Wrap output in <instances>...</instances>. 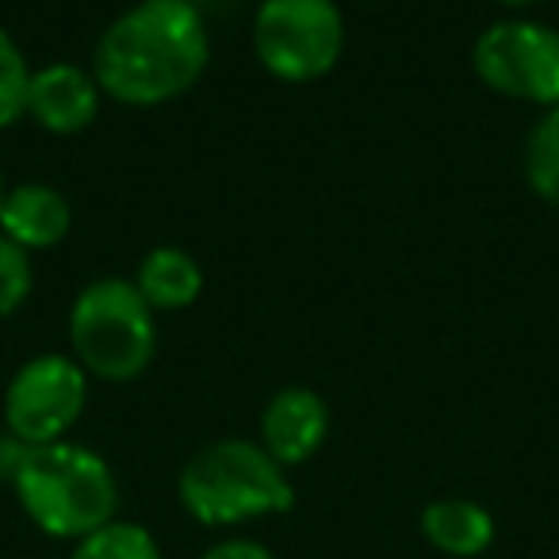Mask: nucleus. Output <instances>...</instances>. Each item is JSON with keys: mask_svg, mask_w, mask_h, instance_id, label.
<instances>
[{"mask_svg": "<svg viewBox=\"0 0 559 559\" xmlns=\"http://www.w3.org/2000/svg\"><path fill=\"white\" fill-rule=\"evenodd\" d=\"M180 506L200 525H241V521L288 513L296 506V487L288 467H280L261 441H211L180 467Z\"/></svg>", "mask_w": 559, "mask_h": 559, "instance_id": "obj_3", "label": "nucleus"}, {"mask_svg": "<svg viewBox=\"0 0 559 559\" xmlns=\"http://www.w3.org/2000/svg\"><path fill=\"white\" fill-rule=\"evenodd\" d=\"M4 195H9V188H4V177H0V207H4Z\"/></svg>", "mask_w": 559, "mask_h": 559, "instance_id": "obj_20", "label": "nucleus"}, {"mask_svg": "<svg viewBox=\"0 0 559 559\" xmlns=\"http://www.w3.org/2000/svg\"><path fill=\"white\" fill-rule=\"evenodd\" d=\"M506 9H528V4H540V0H498Z\"/></svg>", "mask_w": 559, "mask_h": 559, "instance_id": "obj_19", "label": "nucleus"}, {"mask_svg": "<svg viewBox=\"0 0 559 559\" xmlns=\"http://www.w3.org/2000/svg\"><path fill=\"white\" fill-rule=\"evenodd\" d=\"M35 288V269L32 253L24 246H16L12 238L0 234V319L16 314L27 304Z\"/></svg>", "mask_w": 559, "mask_h": 559, "instance_id": "obj_16", "label": "nucleus"}, {"mask_svg": "<svg viewBox=\"0 0 559 559\" xmlns=\"http://www.w3.org/2000/svg\"><path fill=\"white\" fill-rule=\"evenodd\" d=\"M73 559H162V551H157V540L146 525L111 518L108 525L81 536Z\"/></svg>", "mask_w": 559, "mask_h": 559, "instance_id": "obj_14", "label": "nucleus"}, {"mask_svg": "<svg viewBox=\"0 0 559 559\" xmlns=\"http://www.w3.org/2000/svg\"><path fill=\"white\" fill-rule=\"evenodd\" d=\"M27 449H32V444L20 441V437L9 433V429L0 433V483H12V479H16V472H20V464H24Z\"/></svg>", "mask_w": 559, "mask_h": 559, "instance_id": "obj_18", "label": "nucleus"}, {"mask_svg": "<svg viewBox=\"0 0 559 559\" xmlns=\"http://www.w3.org/2000/svg\"><path fill=\"white\" fill-rule=\"evenodd\" d=\"M203 559H276V556H272L264 544L234 536V540H218L215 548H207L203 551Z\"/></svg>", "mask_w": 559, "mask_h": 559, "instance_id": "obj_17", "label": "nucleus"}, {"mask_svg": "<svg viewBox=\"0 0 559 559\" xmlns=\"http://www.w3.org/2000/svg\"><path fill=\"white\" fill-rule=\"evenodd\" d=\"M330 406L311 388H280L261 411V449L280 467H299L322 449Z\"/></svg>", "mask_w": 559, "mask_h": 559, "instance_id": "obj_8", "label": "nucleus"}, {"mask_svg": "<svg viewBox=\"0 0 559 559\" xmlns=\"http://www.w3.org/2000/svg\"><path fill=\"white\" fill-rule=\"evenodd\" d=\"M32 66H27L20 43L0 27V127H12L27 116V85H32Z\"/></svg>", "mask_w": 559, "mask_h": 559, "instance_id": "obj_15", "label": "nucleus"}, {"mask_svg": "<svg viewBox=\"0 0 559 559\" xmlns=\"http://www.w3.org/2000/svg\"><path fill=\"white\" fill-rule=\"evenodd\" d=\"M472 70L490 93L559 108V27L536 20L490 24L472 47Z\"/></svg>", "mask_w": 559, "mask_h": 559, "instance_id": "obj_6", "label": "nucleus"}, {"mask_svg": "<svg viewBox=\"0 0 559 559\" xmlns=\"http://www.w3.org/2000/svg\"><path fill=\"white\" fill-rule=\"evenodd\" d=\"M73 360L104 383H131L157 357V314L131 280L100 276L70 307Z\"/></svg>", "mask_w": 559, "mask_h": 559, "instance_id": "obj_4", "label": "nucleus"}, {"mask_svg": "<svg viewBox=\"0 0 559 559\" xmlns=\"http://www.w3.org/2000/svg\"><path fill=\"white\" fill-rule=\"evenodd\" d=\"M134 288L150 304L154 314L188 311L203 296V269L188 249L180 246H157L134 269Z\"/></svg>", "mask_w": 559, "mask_h": 559, "instance_id": "obj_11", "label": "nucleus"}, {"mask_svg": "<svg viewBox=\"0 0 559 559\" xmlns=\"http://www.w3.org/2000/svg\"><path fill=\"white\" fill-rule=\"evenodd\" d=\"M211 62V32L192 0H134L93 50L100 93L127 108H162L192 93Z\"/></svg>", "mask_w": 559, "mask_h": 559, "instance_id": "obj_1", "label": "nucleus"}, {"mask_svg": "<svg viewBox=\"0 0 559 559\" xmlns=\"http://www.w3.org/2000/svg\"><path fill=\"white\" fill-rule=\"evenodd\" d=\"M345 16L337 0H261L253 55L276 81L307 85L342 62Z\"/></svg>", "mask_w": 559, "mask_h": 559, "instance_id": "obj_5", "label": "nucleus"}, {"mask_svg": "<svg viewBox=\"0 0 559 559\" xmlns=\"http://www.w3.org/2000/svg\"><path fill=\"white\" fill-rule=\"evenodd\" d=\"M100 85L93 70L73 62H50L32 73L27 85V116L50 134H81L100 116Z\"/></svg>", "mask_w": 559, "mask_h": 559, "instance_id": "obj_9", "label": "nucleus"}, {"mask_svg": "<svg viewBox=\"0 0 559 559\" xmlns=\"http://www.w3.org/2000/svg\"><path fill=\"white\" fill-rule=\"evenodd\" d=\"M525 180L548 207L559 211V108H548L528 131Z\"/></svg>", "mask_w": 559, "mask_h": 559, "instance_id": "obj_13", "label": "nucleus"}, {"mask_svg": "<svg viewBox=\"0 0 559 559\" xmlns=\"http://www.w3.org/2000/svg\"><path fill=\"white\" fill-rule=\"evenodd\" d=\"M88 403V372L66 353L24 360L4 391V426L27 444L66 441Z\"/></svg>", "mask_w": 559, "mask_h": 559, "instance_id": "obj_7", "label": "nucleus"}, {"mask_svg": "<svg viewBox=\"0 0 559 559\" xmlns=\"http://www.w3.org/2000/svg\"><path fill=\"white\" fill-rule=\"evenodd\" d=\"M421 533L444 556L472 559L483 556L495 540V518L467 498H437L421 510Z\"/></svg>", "mask_w": 559, "mask_h": 559, "instance_id": "obj_12", "label": "nucleus"}, {"mask_svg": "<svg viewBox=\"0 0 559 559\" xmlns=\"http://www.w3.org/2000/svg\"><path fill=\"white\" fill-rule=\"evenodd\" d=\"M73 226V207L55 185L43 180H27V185L9 188L4 207H0V234L24 246L27 253L39 249H55L66 241Z\"/></svg>", "mask_w": 559, "mask_h": 559, "instance_id": "obj_10", "label": "nucleus"}, {"mask_svg": "<svg viewBox=\"0 0 559 559\" xmlns=\"http://www.w3.org/2000/svg\"><path fill=\"white\" fill-rule=\"evenodd\" d=\"M12 490L27 518L58 540H81L108 525L119 506V483L108 460L73 441L32 444Z\"/></svg>", "mask_w": 559, "mask_h": 559, "instance_id": "obj_2", "label": "nucleus"}]
</instances>
